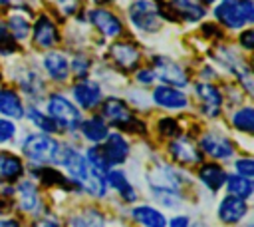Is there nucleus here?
Masks as SVG:
<instances>
[{"mask_svg":"<svg viewBox=\"0 0 254 227\" xmlns=\"http://www.w3.org/2000/svg\"><path fill=\"white\" fill-rule=\"evenodd\" d=\"M69 227H103V217L95 209H85L75 217H71Z\"/></svg>","mask_w":254,"mask_h":227,"instance_id":"7c9ffc66","label":"nucleus"},{"mask_svg":"<svg viewBox=\"0 0 254 227\" xmlns=\"http://www.w3.org/2000/svg\"><path fill=\"white\" fill-rule=\"evenodd\" d=\"M169 227H189V217L179 215V217H175V219L169 221Z\"/></svg>","mask_w":254,"mask_h":227,"instance_id":"a18cd8bd","label":"nucleus"},{"mask_svg":"<svg viewBox=\"0 0 254 227\" xmlns=\"http://www.w3.org/2000/svg\"><path fill=\"white\" fill-rule=\"evenodd\" d=\"M14 133H16V125L10 119H0V143L10 141Z\"/></svg>","mask_w":254,"mask_h":227,"instance_id":"ea45409f","label":"nucleus"},{"mask_svg":"<svg viewBox=\"0 0 254 227\" xmlns=\"http://www.w3.org/2000/svg\"><path fill=\"white\" fill-rule=\"evenodd\" d=\"M34 44L38 48H52L56 46L58 42V30H56V24L48 18V16H40L34 24Z\"/></svg>","mask_w":254,"mask_h":227,"instance_id":"f3484780","label":"nucleus"},{"mask_svg":"<svg viewBox=\"0 0 254 227\" xmlns=\"http://www.w3.org/2000/svg\"><path fill=\"white\" fill-rule=\"evenodd\" d=\"M153 72H155V78H159V80L165 82V86L183 88V86H187V82H189L185 70H183L177 62H173V60H169V58H165V56H157V58H155Z\"/></svg>","mask_w":254,"mask_h":227,"instance_id":"0eeeda50","label":"nucleus"},{"mask_svg":"<svg viewBox=\"0 0 254 227\" xmlns=\"http://www.w3.org/2000/svg\"><path fill=\"white\" fill-rule=\"evenodd\" d=\"M131 215H133V219H135L137 223H141L143 227H167L165 215H163L159 209L151 207V205H139V207L133 209Z\"/></svg>","mask_w":254,"mask_h":227,"instance_id":"412c9836","label":"nucleus"},{"mask_svg":"<svg viewBox=\"0 0 254 227\" xmlns=\"http://www.w3.org/2000/svg\"><path fill=\"white\" fill-rule=\"evenodd\" d=\"M85 161H87V167H89L93 173H97V175H101V177L107 175L109 163H107V159H105V155H103V151H101L99 147H89L87 153H85Z\"/></svg>","mask_w":254,"mask_h":227,"instance_id":"c756f323","label":"nucleus"},{"mask_svg":"<svg viewBox=\"0 0 254 227\" xmlns=\"http://www.w3.org/2000/svg\"><path fill=\"white\" fill-rule=\"evenodd\" d=\"M60 143L50 135V133H30L24 143H22V151L30 161L36 163H50L56 159Z\"/></svg>","mask_w":254,"mask_h":227,"instance_id":"20e7f679","label":"nucleus"},{"mask_svg":"<svg viewBox=\"0 0 254 227\" xmlns=\"http://www.w3.org/2000/svg\"><path fill=\"white\" fill-rule=\"evenodd\" d=\"M36 175H38L44 183H48V185H54V183H58V185H65V183H67V179H65L62 173H58L56 169H48V167L38 169Z\"/></svg>","mask_w":254,"mask_h":227,"instance_id":"f704fd0d","label":"nucleus"},{"mask_svg":"<svg viewBox=\"0 0 254 227\" xmlns=\"http://www.w3.org/2000/svg\"><path fill=\"white\" fill-rule=\"evenodd\" d=\"M89 20H91V24H93L103 36H107V38H115V36H119V34L123 32L121 20H119L113 12H109V10H105V8H93V10L89 12Z\"/></svg>","mask_w":254,"mask_h":227,"instance_id":"1a4fd4ad","label":"nucleus"},{"mask_svg":"<svg viewBox=\"0 0 254 227\" xmlns=\"http://www.w3.org/2000/svg\"><path fill=\"white\" fill-rule=\"evenodd\" d=\"M169 8L175 14H179L181 18L189 20V22H196V20H200L206 14L204 12V6L198 4V2H194V0H171L169 2Z\"/></svg>","mask_w":254,"mask_h":227,"instance_id":"4be33fe9","label":"nucleus"},{"mask_svg":"<svg viewBox=\"0 0 254 227\" xmlns=\"http://www.w3.org/2000/svg\"><path fill=\"white\" fill-rule=\"evenodd\" d=\"M79 127H81V133H83L89 141H93V143L103 141V139L107 137V133H109L107 123H105V121H103V117H99V115H93V117H89V119L81 121V123H79Z\"/></svg>","mask_w":254,"mask_h":227,"instance_id":"393cba45","label":"nucleus"},{"mask_svg":"<svg viewBox=\"0 0 254 227\" xmlns=\"http://www.w3.org/2000/svg\"><path fill=\"white\" fill-rule=\"evenodd\" d=\"M54 161L56 163H62L65 167V171L69 173V177L77 185H81L83 189H87L91 195H95V197L105 195V177L93 173L87 167L85 157L77 149H73L71 145H60Z\"/></svg>","mask_w":254,"mask_h":227,"instance_id":"f257e3e1","label":"nucleus"},{"mask_svg":"<svg viewBox=\"0 0 254 227\" xmlns=\"http://www.w3.org/2000/svg\"><path fill=\"white\" fill-rule=\"evenodd\" d=\"M234 167H236V171H238V175H242V177H252L254 175V161L250 159V157H242V159H238L236 163H234Z\"/></svg>","mask_w":254,"mask_h":227,"instance_id":"4c0bfd02","label":"nucleus"},{"mask_svg":"<svg viewBox=\"0 0 254 227\" xmlns=\"http://www.w3.org/2000/svg\"><path fill=\"white\" fill-rule=\"evenodd\" d=\"M0 227H20V223L14 219H0Z\"/></svg>","mask_w":254,"mask_h":227,"instance_id":"49530a36","label":"nucleus"},{"mask_svg":"<svg viewBox=\"0 0 254 227\" xmlns=\"http://www.w3.org/2000/svg\"><path fill=\"white\" fill-rule=\"evenodd\" d=\"M198 177L210 191H218L226 181V171L216 163H204L198 171Z\"/></svg>","mask_w":254,"mask_h":227,"instance_id":"5701e85b","label":"nucleus"},{"mask_svg":"<svg viewBox=\"0 0 254 227\" xmlns=\"http://www.w3.org/2000/svg\"><path fill=\"white\" fill-rule=\"evenodd\" d=\"M101 114L107 121H111L113 125L117 127H123V129H131V131H139L135 125L143 127L141 121L135 119L131 108L127 106V102L119 100V98H107L103 102V108H101Z\"/></svg>","mask_w":254,"mask_h":227,"instance_id":"423d86ee","label":"nucleus"},{"mask_svg":"<svg viewBox=\"0 0 254 227\" xmlns=\"http://www.w3.org/2000/svg\"><path fill=\"white\" fill-rule=\"evenodd\" d=\"M6 28H8V32L12 34L14 40H24V38H28L30 30H32L30 22H28L22 14H12L10 20H8V26H6Z\"/></svg>","mask_w":254,"mask_h":227,"instance_id":"2f4dec72","label":"nucleus"},{"mask_svg":"<svg viewBox=\"0 0 254 227\" xmlns=\"http://www.w3.org/2000/svg\"><path fill=\"white\" fill-rule=\"evenodd\" d=\"M240 46H244L246 50L254 48V30H244L240 34Z\"/></svg>","mask_w":254,"mask_h":227,"instance_id":"37998d69","label":"nucleus"},{"mask_svg":"<svg viewBox=\"0 0 254 227\" xmlns=\"http://www.w3.org/2000/svg\"><path fill=\"white\" fill-rule=\"evenodd\" d=\"M44 68H46V72H48V76L52 80H58V82L67 80L69 62H67V58L64 54H60V52H48L44 56Z\"/></svg>","mask_w":254,"mask_h":227,"instance_id":"6ab92c4d","label":"nucleus"},{"mask_svg":"<svg viewBox=\"0 0 254 227\" xmlns=\"http://www.w3.org/2000/svg\"><path fill=\"white\" fill-rule=\"evenodd\" d=\"M202 30H204V34H212V36H220V32H214L216 28H214L212 24H204V26H202Z\"/></svg>","mask_w":254,"mask_h":227,"instance_id":"de8ad7c7","label":"nucleus"},{"mask_svg":"<svg viewBox=\"0 0 254 227\" xmlns=\"http://www.w3.org/2000/svg\"><path fill=\"white\" fill-rule=\"evenodd\" d=\"M38 227H60V225L56 221H52V219H44V221L38 223Z\"/></svg>","mask_w":254,"mask_h":227,"instance_id":"09e8293b","label":"nucleus"},{"mask_svg":"<svg viewBox=\"0 0 254 227\" xmlns=\"http://www.w3.org/2000/svg\"><path fill=\"white\" fill-rule=\"evenodd\" d=\"M137 82L143 84V86L153 84V82H155V72H153V68H143V70H139V72H137Z\"/></svg>","mask_w":254,"mask_h":227,"instance_id":"79ce46f5","label":"nucleus"},{"mask_svg":"<svg viewBox=\"0 0 254 227\" xmlns=\"http://www.w3.org/2000/svg\"><path fill=\"white\" fill-rule=\"evenodd\" d=\"M95 4H105V2H111V0H93Z\"/></svg>","mask_w":254,"mask_h":227,"instance_id":"8fccbe9b","label":"nucleus"},{"mask_svg":"<svg viewBox=\"0 0 254 227\" xmlns=\"http://www.w3.org/2000/svg\"><path fill=\"white\" fill-rule=\"evenodd\" d=\"M246 211H248L246 201L240 197H234V195L224 197L218 205V217L224 223H238L246 215Z\"/></svg>","mask_w":254,"mask_h":227,"instance_id":"a211bd4d","label":"nucleus"},{"mask_svg":"<svg viewBox=\"0 0 254 227\" xmlns=\"http://www.w3.org/2000/svg\"><path fill=\"white\" fill-rule=\"evenodd\" d=\"M109 56L123 70H133L141 58V52L129 42H115L109 46Z\"/></svg>","mask_w":254,"mask_h":227,"instance_id":"4468645a","label":"nucleus"},{"mask_svg":"<svg viewBox=\"0 0 254 227\" xmlns=\"http://www.w3.org/2000/svg\"><path fill=\"white\" fill-rule=\"evenodd\" d=\"M200 147H202L204 153H208V155L214 157V159H228V157L234 155V147H232V143H230L224 135H220V133H212V131L202 135V139H200Z\"/></svg>","mask_w":254,"mask_h":227,"instance_id":"f8f14e48","label":"nucleus"},{"mask_svg":"<svg viewBox=\"0 0 254 227\" xmlns=\"http://www.w3.org/2000/svg\"><path fill=\"white\" fill-rule=\"evenodd\" d=\"M226 189H228V193L230 195H234V197H240V199H248L250 195H252V189H254V185H252V181L248 179V177H242V175H230V177H226Z\"/></svg>","mask_w":254,"mask_h":227,"instance_id":"cd10ccee","label":"nucleus"},{"mask_svg":"<svg viewBox=\"0 0 254 227\" xmlns=\"http://www.w3.org/2000/svg\"><path fill=\"white\" fill-rule=\"evenodd\" d=\"M105 183H109L125 201H135V199H137V193H135L133 185L127 181V177L123 175V171H119V169H109L107 175H105Z\"/></svg>","mask_w":254,"mask_h":227,"instance_id":"b1692460","label":"nucleus"},{"mask_svg":"<svg viewBox=\"0 0 254 227\" xmlns=\"http://www.w3.org/2000/svg\"><path fill=\"white\" fill-rule=\"evenodd\" d=\"M196 98L202 104V112L210 117H216L220 114L222 106V94L212 84H198L196 86Z\"/></svg>","mask_w":254,"mask_h":227,"instance_id":"2eb2a0df","label":"nucleus"},{"mask_svg":"<svg viewBox=\"0 0 254 227\" xmlns=\"http://www.w3.org/2000/svg\"><path fill=\"white\" fill-rule=\"evenodd\" d=\"M101 151L109 165H119L129 155V143L125 141V137L121 133H107Z\"/></svg>","mask_w":254,"mask_h":227,"instance_id":"ddd939ff","label":"nucleus"},{"mask_svg":"<svg viewBox=\"0 0 254 227\" xmlns=\"http://www.w3.org/2000/svg\"><path fill=\"white\" fill-rule=\"evenodd\" d=\"M147 181L153 191H173L179 193L181 189V175L169 165H157L147 173Z\"/></svg>","mask_w":254,"mask_h":227,"instance_id":"6e6552de","label":"nucleus"},{"mask_svg":"<svg viewBox=\"0 0 254 227\" xmlns=\"http://www.w3.org/2000/svg\"><path fill=\"white\" fill-rule=\"evenodd\" d=\"M157 129H159V133L165 135V137H177V135L181 133L179 123H177L173 117H163V119H159Z\"/></svg>","mask_w":254,"mask_h":227,"instance_id":"c9c22d12","label":"nucleus"},{"mask_svg":"<svg viewBox=\"0 0 254 227\" xmlns=\"http://www.w3.org/2000/svg\"><path fill=\"white\" fill-rule=\"evenodd\" d=\"M71 68H73V72H75L79 78H83V76L87 74V70H89V62H87L85 56H75V60L71 62Z\"/></svg>","mask_w":254,"mask_h":227,"instance_id":"a19ab883","label":"nucleus"},{"mask_svg":"<svg viewBox=\"0 0 254 227\" xmlns=\"http://www.w3.org/2000/svg\"><path fill=\"white\" fill-rule=\"evenodd\" d=\"M77 6H79L77 0H60V8L64 10V14H73Z\"/></svg>","mask_w":254,"mask_h":227,"instance_id":"c03bdc74","label":"nucleus"},{"mask_svg":"<svg viewBox=\"0 0 254 227\" xmlns=\"http://www.w3.org/2000/svg\"><path fill=\"white\" fill-rule=\"evenodd\" d=\"M48 115L54 119V123L58 127L67 129V131L79 127V123H81L79 110L67 98H64L60 94L50 96V100H48Z\"/></svg>","mask_w":254,"mask_h":227,"instance_id":"39448f33","label":"nucleus"},{"mask_svg":"<svg viewBox=\"0 0 254 227\" xmlns=\"http://www.w3.org/2000/svg\"><path fill=\"white\" fill-rule=\"evenodd\" d=\"M0 114L6 117H14V119L24 117V104L16 92L0 90Z\"/></svg>","mask_w":254,"mask_h":227,"instance_id":"aec40b11","label":"nucleus"},{"mask_svg":"<svg viewBox=\"0 0 254 227\" xmlns=\"http://www.w3.org/2000/svg\"><path fill=\"white\" fill-rule=\"evenodd\" d=\"M24 115H28V119H30L34 125H38L44 133H54V131L60 129V127L54 123V119H52L48 114H44L42 110H38V108H28V110H24Z\"/></svg>","mask_w":254,"mask_h":227,"instance_id":"c85d7f7f","label":"nucleus"},{"mask_svg":"<svg viewBox=\"0 0 254 227\" xmlns=\"http://www.w3.org/2000/svg\"><path fill=\"white\" fill-rule=\"evenodd\" d=\"M73 98L77 106H81L83 110H91L101 102V88L97 82L83 78L73 86Z\"/></svg>","mask_w":254,"mask_h":227,"instance_id":"9b49d317","label":"nucleus"},{"mask_svg":"<svg viewBox=\"0 0 254 227\" xmlns=\"http://www.w3.org/2000/svg\"><path fill=\"white\" fill-rule=\"evenodd\" d=\"M214 16L226 28L238 30L254 20V4L252 0H222L214 8Z\"/></svg>","mask_w":254,"mask_h":227,"instance_id":"f03ea898","label":"nucleus"},{"mask_svg":"<svg viewBox=\"0 0 254 227\" xmlns=\"http://www.w3.org/2000/svg\"><path fill=\"white\" fill-rule=\"evenodd\" d=\"M200 2H202V4H212L214 0H200Z\"/></svg>","mask_w":254,"mask_h":227,"instance_id":"3c124183","label":"nucleus"},{"mask_svg":"<svg viewBox=\"0 0 254 227\" xmlns=\"http://www.w3.org/2000/svg\"><path fill=\"white\" fill-rule=\"evenodd\" d=\"M14 50H16V40L10 36L6 24L0 20V52L8 54V52H14Z\"/></svg>","mask_w":254,"mask_h":227,"instance_id":"e433bc0d","label":"nucleus"},{"mask_svg":"<svg viewBox=\"0 0 254 227\" xmlns=\"http://www.w3.org/2000/svg\"><path fill=\"white\" fill-rule=\"evenodd\" d=\"M22 161L20 157L12 155V153H6V151H0V179L4 181H14L22 175Z\"/></svg>","mask_w":254,"mask_h":227,"instance_id":"bb28decb","label":"nucleus"},{"mask_svg":"<svg viewBox=\"0 0 254 227\" xmlns=\"http://www.w3.org/2000/svg\"><path fill=\"white\" fill-rule=\"evenodd\" d=\"M18 201H20V207L24 211H36L38 205H40V195H38V189L32 181H20L18 183Z\"/></svg>","mask_w":254,"mask_h":227,"instance_id":"a878e982","label":"nucleus"},{"mask_svg":"<svg viewBox=\"0 0 254 227\" xmlns=\"http://www.w3.org/2000/svg\"><path fill=\"white\" fill-rule=\"evenodd\" d=\"M20 84H22V90L28 92L30 98H32V96L38 98V96L42 94V90H44V84H42L40 76L34 74V72H26V76L20 78Z\"/></svg>","mask_w":254,"mask_h":227,"instance_id":"72a5a7b5","label":"nucleus"},{"mask_svg":"<svg viewBox=\"0 0 254 227\" xmlns=\"http://www.w3.org/2000/svg\"><path fill=\"white\" fill-rule=\"evenodd\" d=\"M155 197L165 207H179V193H173V191H155Z\"/></svg>","mask_w":254,"mask_h":227,"instance_id":"58836bf2","label":"nucleus"},{"mask_svg":"<svg viewBox=\"0 0 254 227\" xmlns=\"http://www.w3.org/2000/svg\"><path fill=\"white\" fill-rule=\"evenodd\" d=\"M232 123H234V127L236 129H240V131H252L254 129V110L250 108V106H246V108H240L234 115H232Z\"/></svg>","mask_w":254,"mask_h":227,"instance_id":"473e14b6","label":"nucleus"},{"mask_svg":"<svg viewBox=\"0 0 254 227\" xmlns=\"http://www.w3.org/2000/svg\"><path fill=\"white\" fill-rule=\"evenodd\" d=\"M129 20L141 32H159L163 24L161 6L155 0H133L129 6Z\"/></svg>","mask_w":254,"mask_h":227,"instance_id":"7ed1b4c3","label":"nucleus"},{"mask_svg":"<svg viewBox=\"0 0 254 227\" xmlns=\"http://www.w3.org/2000/svg\"><path fill=\"white\" fill-rule=\"evenodd\" d=\"M153 102L159 108H165V110H183L189 104L187 96L181 90H177L173 86H165V84L157 86L153 90Z\"/></svg>","mask_w":254,"mask_h":227,"instance_id":"9d476101","label":"nucleus"},{"mask_svg":"<svg viewBox=\"0 0 254 227\" xmlns=\"http://www.w3.org/2000/svg\"><path fill=\"white\" fill-rule=\"evenodd\" d=\"M169 151H171V155H173L179 163H185V165H192V163H198V161L202 159L198 147H196L190 139H187V137L175 139V141L169 145Z\"/></svg>","mask_w":254,"mask_h":227,"instance_id":"dca6fc26","label":"nucleus"}]
</instances>
